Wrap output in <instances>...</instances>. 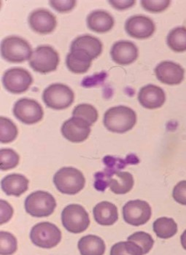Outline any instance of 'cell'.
<instances>
[{
    "instance_id": "37",
    "label": "cell",
    "mask_w": 186,
    "mask_h": 255,
    "mask_svg": "<svg viewBox=\"0 0 186 255\" xmlns=\"http://www.w3.org/2000/svg\"><path fill=\"white\" fill-rule=\"evenodd\" d=\"M13 215V209L7 201L1 200V225L7 223Z\"/></svg>"
},
{
    "instance_id": "34",
    "label": "cell",
    "mask_w": 186,
    "mask_h": 255,
    "mask_svg": "<svg viewBox=\"0 0 186 255\" xmlns=\"http://www.w3.org/2000/svg\"><path fill=\"white\" fill-rule=\"evenodd\" d=\"M170 3L171 1L168 0H157V1L143 0L141 1L142 6L145 10L154 13L163 12L170 6Z\"/></svg>"
},
{
    "instance_id": "24",
    "label": "cell",
    "mask_w": 186,
    "mask_h": 255,
    "mask_svg": "<svg viewBox=\"0 0 186 255\" xmlns=\"http://www.w3.org/2000/svg\"><path fill=\"white\" fill-rule=\"evenodd\" d=\"M134 178L127 171H116L109 178L108 186L115 194H127L133 188Z\"/></svg>"
},
{
    "instance_id": "21",
    "label": "cell",
    "mask_w": 186,
    "mask_h": 255,
    "mask_svg": "<svg viewBox=\"0 0 186 255\" xmlns=\"http://www.w3.org/2000/svg\"><path fill=\"white\" fill-rule=\"evenodd\" d=\"M1 186L7 196L19 197L29 188V180L21 174H9L3 178Z\"/></svg>"
},
{
    "instance_id": "8",
    "label": "cell",
    "mask_w": 186,
    "mask_h": 255,
    "mask_svg": "<svg viewBox=\"0 0 186 255\" xmlns=\"http://www.w3.org/2000/svg\"><path fill=\"white\" fill-rule=\"evenodd\" d=\"M61 232L53 223L43 222L33 227L30 232V239L37 247L51 249L56 247L61 240Z\"/></svg>"
},
{
    "instance_id": "15",
    "label": "cell",
    "mask_w": 186,
    "mask_h": 255,
    "mask_svg": "<svg viewBox=\"0 0 186 255\" xmlns=\"http://www.w3.org/2000/svg\"><path fill=\"white\" fill-rule=\"evenodd\" d=\"M30 27L40 34L53 32L57 26L56 16L45 9H37L31 12L29 16Z\"/></svg>"
},
{
    "instance_id": "3",
    "label": "cell",
    "mask_w": 186,
    "mask_h": 255,
    "mask_svg": "<svg viewBox=\"0 0 186 255\" xmlns=\"http://www.w3.org/2000/svg\"><path fill=\"white\" fill-rule=\"evenodd\" d=\"M32 53L29 42L21 37L10 36L1 42V56L8 62L17 64L23 62L30 59Z\"/></svg>"
},
{
    "instance_id": "27",
    "label": "cell",
    "mask_w": 186,
    "mask_h": 255,
    "mask_svg": "<svg viewBox=\"0 0 186 255\" xmlns=\"http://www.w3.org/2000/svg\"><path fill=\"white\" fill-rule=\"evenodd\" d=\"M167 45L173 51H186V28L176 27L167 36Z\"/></svg>"
},
{
    "instance_id": "38",
    "label": "cell",
    "mask_w": 186,
    "mask_h": 255,
    "mask_svg": "<svg viewBox=\"0 0 186 255\" xmlns=\"http://www.w3.org/2000/svg\"><path fill=\"white\" fill-rule=\"evenodd\" d=\"M109 3L113 6L114 8L119 10H124L126 9L130 8L132 6L135 5L136 1L134 0H111Z\"/></svg>"
},
{
    "instance_id": "26",
    "label": "cell",
    "mask_w": 186,
    "mask_h": 255,
    "mask_svg": "<svg viewBox=\"0 0 186 255\" xmlns=\"http://www.w3.org/2000/svg\"><path fill=\"white\" fill-rule=\"evenodd\" d=\"M154 231L158 237L168 239L178 233V225L175 220L168 217H160L154 222Z\"/></svg>"
},
{
    "instance_id": "9",
    "label": "cell",
    "mask_w": 186,
    "mask_h": 255,
    "mask_svg": "<svg viewBox=\"0 0 186 255\" xmlns=\"http://www.w3.org/2000/svg\"><path fill=\"white\" fill-rule=\"evenodd\" d=\"M108 168L105 171L97 173L95 174V182L94 187L99 191L103 192L108 187V181L112 174L116 171H119L121 168H124L127 164H137L140 162L136 155H130L127 157L125 160L112 156H106L103 159Z\"/></svg>"
},
{
    "instance_id": "5",
    "label": "cell",
    "mask_w": 186,
    "mask_h": 255,
    "mask_svg": "<svg viewBox=\"0 0 186 255\" xmlns=\"http://www.w3.org/2000/svg\"><path fill=\"white\" fill-rule=\"evenodd\" d=\"M59 64V55L49 45H40L33 51L29 59L30 67L41 74L56 71Z\"/></svg>"
},
{
    "instance_id": "17",
    "label": "cell",
    "mask_w": 186,
    "mask_h": 255,
    "mask_svg": "<svg viewBox=\"0 0 186 255\" xmlns=\"http://www.w3.org/2000/svg\"><path fill=\"white\" fill-rule=\"evenodd\" d=\"M112 59L119 65H129L136 61L139 56L138 48L130 41L121 40L112 47Z\"/></svg>"
},
{
    "instance_id": "7",
    "label": "cell",
    "mask_w": 186,
    "mask_h": 255,
    "mask_svg": "<svg viewBox=\"0 0 186 255\" xmlns=\"http://www.w3.org/2000/svg\"><path fill=\"white\" fill-rule=\"evenodd\" d=\"M24 206L26 212L31 216L45 217L53 213L56 201L48 192L36 191L26 198Z\"/></svg>"
},
{
    "instance_id": "12",
    "label": "cell",
    "mask_w": 186,
    "mask_h": 255,
    "mask_svg": "<svg viewBox=\"0 0 186 255\" xmlns=\"http://www.w3.org/2000/svg\"><path fill=\"white\" fill-rule=\"evenodd\" d=\"M152 215L151 206L141 200H135L127 202L123 207V217L126 223L133 226L146 224Z\"/></svg>"
},
{
    "instance_id": "35",
    "label": "cell",
    "mask_w": 186,
    "mask_h": 255,
    "mask_svg": "<svg viewBox=\"0 0 186 255\" xmlns=\"http://www.w3.org/2000/svg\"><path fill=\"white\" fill-rule=\"evenodd\" d=\"M173 198L181 205L186 206V181H181L173 189Z\"/></svg>"
},
{
    "instance_id": "2",
    "label": "cell",
    "mask_w": 186,
    "mask_h": 255,
    "mask_svg": "<svg viewBox=\"0 0 186 255\" xmlns=\"http://www.w3.org/2000/svg\"><path fill=\"white\" fill-rule=\"evenodd\" d=\"M53 183L60 193L72 196L84 188L86 179L83 173L77 168L64 167L55 174Z\"/></svg>"
},
{
    "instance_id": "1",
    "label": "cell",
    "mask_w": 186,
    "mask_h": 255,
    "mask_svg": "<svg viewBox=\"0 0 186 255\" xmlns=\"http://www.w3.org/2000/svg\"><path fill=\"white\" fill-rule=\"evenodd\" d=\"M136 123V113L132 108L126 106L109 109L103 118L105 128L113 133H126L132 130Z\"/></svg>"
},
{
    "instance_id": "39",
    "label": "cell",
    "mask_w": 186,
    "mask_h": 255,
    "mask_svg": "<svg viewBox=\"0 0 186 255\" xmlns=\"http://www.w3.org/2000/svg\"><path fill=\"white\" fill-rule=\"evenodd\" d=\"M106 77L107 75L105 72H102V73L100 74H95L94 76L88 77V78H85L83 81L82 82V86H83V87L89 88L92 83V86H96L95 82H97V80L102 82L105 80ZM97 83L99 84L97 82Z\"/></svg>"
},
{
    "instance_id": "14",
    "label": "cell",
    "mask_w": 186,
    "mask_h": 255,
    "mask_svg": "<svg viewBox=\"0 0 186 255\" xmlns=\"http://www.w3.org/2000/svg\"><path fill=\"white\" fill-rule=\"evenodd\" d=\"M125 30L134 38L145 39L154 34L156 26L154 21L147 16L134 15L126 22Z\"/></svg>"
},
{
    "instance_id": "20",
    "label": "cell",
    "mask_w": 186,
    "mask_h": 255,
    "mask_svg": "<svg viewBox=\"0 0 186 255\" xmlns=\"http://www.w3.org/2000/svg\"><path fill=\"white\" fill-rule=\"evenodd\" d=\"M114 18L105 10H94L87 17L88 27L94 32H108L114 26Z\"/></svg>"
},
{
    "instance_id": "25",
    "label": "cell",
    "mask_w": 186,
    "mask_h": 255,
    "mask_svg": "<svg viewBox=\"0 0 186 255\" xmlns=\"http://www.w3.org/2000/svg\"><path fill=\"white\" fill-rule=\"evenodd\" d=\"M78 247L81 255H103L106 250L105 242L94 235L82 237L79 240Z\"/></svg>"
},
{
    "instance_id": "30",
    "label": "cell",
    "mask_w": 186,
    "mask_h": 255,
    "mask_svg": "<svg viewBox=\"0 0 186 255\" xmlns=\"http://www.w3.org/2000/svg\"><path fill=\"white\" fill-rule=\"evenodd\" d=\"M143 249L133 242H118L112 247L110 255H143Z\"/></svg>"
},
{
    "instance_id": "22",
    "label": "cell",
    "mask_w": 186,
    "mask_h": 255,
    "mask_svg": "<svg viewBox=\"0 0 186 255\" xmlns=\"http://www.w3.org/2000/svg\"><path fill=\"white\" fill-rule=\"evenodd\" d=\"M93 214L94 220L101 226H113L118 220L117 207L108 201H102L97 204L94 208Z\"/></svg>"
},
{
    "instance_id": "19",
    "label": "cell",
    "mask_w": 186,
    "mask_h": 255,
    "mask_svg": "<svg viewBox=\"0 0 186 255\" xmlns=\"http://www.w3.org/2000/svg\"><path fill=\"white\" fill-rule=\"evenodd\" d=\"M93 58L81 50H70L66 58V64L70 72L75 74L86 73L90 68Z\"/></svg>"
},
{
    "instance_id": "36",
    "label": "cell",
    "mask_w": 186,
    "mask_h": 255,
    "mask_svg": "<svg viewBox=\"0 0 186 255\" xmlns=\"http://www.w3.org/2000/svg\"><path fill=\"white\" fill-rule=\"evenodd\" d=\"M50 4L55 10L57 12H70L76 5V1H50Z\"/></svg>"
},
{
    "instance_id": "13",
    "label": "cell",
    "mask_w": 186,
    "mask_h": 255,
    "mask_svg": "<svg viewBox=\"0 0 186 255\" xmlns=\"http://www.w3.org/2000/svg\"><path fill=\"white\" fill-rule=\"evenodd\" d=\"M63 136L74 143L83 142L86 141L91 133V126L81 118L73 117L69 118L61 127Z\"/></svg>"
},
{
    "instance_id": "18",
    "label": "cell",
    "mask_w": 186,
    "mask_h": 255,
    "mask_svg": "<svg viewBox=\"0 0 186 255\" xmlns=\"http://www.w3.org/2000/svg\"><path fill=\"white\" fill-rule=\"evenodd\" d=\"M138 101L143 108L155 110L163 106L166 101V95L162 88L150 84L140 90Z\"/></svg>"
},
{
    "instance_id": "28",
    "label": "cell",
    "mask_w": 186,
    "mask_h": 255,
    "mask_svg": "<svg viewBox=\"0 0 186 255\" xmlns=\"http://www.w3.org/2000/svg\"><path fill=\"white\" fill-rule=\"evenodd\" d=\"M72 116L84 120L91 127L93 124L97 122L99 114L97 109L92 105L88 104H81L74 109Z\"/></svg>"
},
{
    "instance_id": "16",
    "label": "cell",
    "mask_w": 186,
    "mask_h": 255,
    "mask_svg": "<svg viewBox=\"0 0 186 255\" xmlns=\"http://www.w3.org/2000/svg\"><path fill=\"white\" fill-rule=\"evenodd\" d=\"M157 78L164 84L175 86L184 80L185 70L180 64L173 61H162L155 68Z\"/></svg>"
},
{
    "instance_id": "32",
    "label": "cell",
    "mask_w": 186,
    "mask_h": 255,
    "mask_svg": "<svg viewBox=\"0 0 186 255\" xmlns=\"http://www.w3.org/2000/svg\"><path fill=\"white\" fill-rule=\"evenodd\" d=\"M0 237H1V242H0L1 255H13L18 248L16 238L10 233L4 232V231H1Z\"/></svg>"
},
{
    "instance_id": "23",
    "label": "cell",
    "mask_w": 186,
    "mask_h": 255,
    "mask_svg": "<svg viewBox=\"0 0 186 255\" xmlns=\"http://www.w3.org/2000/svg\"><path fill=\"white\" fill-rule=\"evenodd\" d=\"M102 42L91 35H82L74 39L71 44L70 50H81L88 53L93 59H97L102 52Z\"/></svg>"
},
{
    "instance_id": "29",
    "label": "cell",
    "mask_w": 186,
    "mask_h": 255,
    "mask_svg": "<svg viewBox=\"0 0 186 255\" xmlns=\"http://www.w3.org/2000/svg\"><path fill=\"white\" fill-rule=\"evenodd\" d=\"M0 140L3 144L12 142L18 136V128L12 121L8 118L1 117L0 118Z\"/></svg>"
},
{
    "instance_id": "11",
    "label": "cell",
    "mask_w": 186,
    "mask_h": 255,
    "mask_svg": "<svg viewBox=\"0 0 186 255\" xmlns=\"http://www.w3.org/2000/svg\"><path fill=\"white\" fill-rule=\"evenodd\" d=\"M32 83V76L24 69H10L6 71L3 75V86L12 94H20L26 92Z\"/></svg>"
},
{
    "instance_id": "40",
    "label": "cell",
    "mask_w": 186,
    "mask_h": 255,
    "mask_svg": "<svg viewBox=\"0 0 186 255\" xmlns=\"http://www.w3.org/2000/svg\"><path fill=\"white\" fill-rule=\"evenodd\" d=\"M181 245L184 247V250H186V230L184 231L181 238Z\"/></svg>"
},
{
    "instance_id": "33",
    "label": "cell",
    "mask_w": 186,
    "mask_h": 255,
    "mask_svg": "<svg viewBox=\"0 0 186 255\" xmlns=\"http://www.w3.org/2000/svg\"><path fill=\"white\" fill-rule=\"evenodd\" d=\"M127 240L129 242H135L137 245L140 246L143 249L144 255L148 254L154 245V240L153 239L152 236L143 231L135 233L129 236Z\"/></svg>"
},
{
    "instance_id": "4",
    "label": "cell",
    "mask_w": 186,
    "mask_h": 255,
    "mask_svg": "<svg viewBox=\"0 0 186 255\" xmlns=\"http://www.w3.org/2000/svg\"><path fill=\"white\" fill-rule=\"evenodd\" d=\"M42 99L46 106L52 110H65L73 103L75 94L69 86L54 83L44 90Z\"/></svg>"
},
{
    "instance_id": "6",
    "label": "cell",
    "mask_w": 186,
    "mask_h": 255,
    "mask_svg": "<svg viewBox=\"0 0 186 255\" xmlns=\"http://www.w3.org/2000/svg\"><path fill=\"white\" fill-rule=\"evenodd\" d=\"M61 222L64 228L72 234H81L90 225L88 212L79 204H69L61 213Z\"/></svg>"
},
{
    "instance_id": "31",
    "label": "cell",
    "mask_w": 186,
    "mask_h": 255,
    "mask_svg": "<svg viewBox=\"0 0 186 255\" xmlns=\"http://www.w3.org/2000/svg\"><path fill=\"white\" fill-rule=\"evenodd\" d=\"M20 157L12 149H1L0 151V168L1 171H8L18 166Z\"/></svg>"
},
{
    "instance_id": "10",
    "label": "cell",
    "mask_w": 186,
    "mask_h": 255,
    "mask_svg": "<svg viewBox=\"0 0 186 255\" xmlns=\"http://www.w3.org/2000/svg\"><path fill=\"white\" fill-rule=\"evenodd\" d=\"M13 114L23 124L32 125L42 121L44 112L40 104L37 101L23 98L15 102L13 107Z\"/></svg>"
}]
</instances>
